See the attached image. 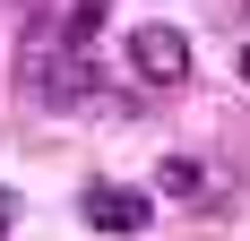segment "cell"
Wrapping results in <instances>:
<instances>
[{
    "instance_id": "obj_5",
    "label": "cell",
    "mask_w": 250,
    "mask_h": 241,
    "mask_svg": "<svg viewBox=\"0 0 250 241\" xmlns=\"http://www.w3.org/2000/svg\"><path fill=\"white\" fill-rule=\"evenodd\" d=\"M9 224H18V198H9V190H0V241H9Z\"/></svg>"
},
{
    "instance_id": "obj_4",
    "label": "cell",
    "mask_w": 250,
    "mask_h": 241,
    "mask_svg": "<svg viewBox=\"0 0 250 241\" xmlns=\"http://www.w3.org/2000/svg\"><path fill=\"white\" fill-rule=\"evenodd\" d=\"M155 190H164V198H207V164H199V155H164Z\"/></svg>"
},
{
    "instance_id": "obj_3",
    "label": "cell",
    "mask_w": 250,
    "mask_h": 241,
    "mask_svg": "<svg viewBox=\"0 0 250 241\" xmlns=\"http://www.w3.org/2000/svg\"><path fill=\"white\" fill-rule=\"evenodd\" d=\"M69 35H61V18H35V26H26V43H18V86H26V95H35V103H52V86H61V60H69Z\"/></svg>"
},
{
    "instance_id": "obj_2",
    "label": "cell",
    "mask_w": 250,
    "mask_h": 241,
    "mask_svg": "<svg viewBox=\"0 0 250 241\" xmlns=\"http://www.w3.org/2000/svg\"><path fill=\"white\" fill-rule=\"evenodd\" d=\"M78 216L95 224V233H147V224H155V190H129V181H86Z\"/></svg>"
},
{
    "instance_id": "obj_1",
    "label": "cell",
    "mask_w": 250,
    "mask_h": 241,
    "mask_svg": "<svg viewBox=\"0 0 250 241\" xmlns=\"http://www.w3.org/2000/svg\"><path fill=\"white\" fill-rule=\"evenodd\" d=\"M129 69L147 78V86H181V78H190V35L164 26V18L129 26Z\"/></svg>"
},
{
    "instance_id": "obj_6",
    "label": "cell",
    "mask_w": 250,
    "mask_h": 241,
    "mask_svg": "<svg viewBox=\"0 0 250 241\" xmlns=\"http://www.w3.org/2000/svg\"><path fill=\"white\" fill-rule=\"evenodd\" d=\"M242 86H250V43H242Z\"/></svg>"
}]
</instances>
